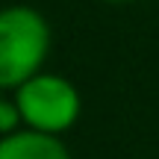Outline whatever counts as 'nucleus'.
I'll return each mask as SVG.
<instances>
[{
	"mask_svg": "<svg viewBox=\"0 0 159 159\" xmlns=\"http://www.w3.org/2000/svg\"><path fill=\"white\" fill-rule=\"evenodd\" d=\"M53 47V30L44 12L27 3L0 6V89L15 91L44 71Z\"/></svg>",
	"mask_w": 159,
	"mask_h": 159,
	"instance_id": "1",
	"label": "nucleus"
},
{
	"mask_svg": "<svg viewBox=\"0 0 159 159\" xmlns=\"http://www.w3.org/2000/svg\"><path fill=\"white\" fill-rule=\"evenodd\" d=\"M12 100L21 112L24 127L50 136H65L68 130H74L83 112L80 89L68 77L53 71H39L27 83H21L12 91Z\"/></svg>",
	"mask_w": 159,
	"mask_h": 159,
	"instance_id": "2",
	"label": "nucleus"
},
{
	"mask_svg": "<svg viewBox=\"0 0 159 159\" xmlns=\"http://www.w3.org/2000/svg\"><path fill=\"white\" fill-rule=\"evenodd\" d=\"M0 159H74L62 136L39 133L21 127V130L0 136Z\"/></svg>",
	"mask_w": 159,
	"mask_h": 159,
	"instance_id": "3",
	"label": "nucleus"
},
{
	"mask_svg": "<svg viewBox=\"0 0 159 159\" xmlns=\"http://www.w3.org/2000/svg\"><path fill=\"white\" fill-rule=\"evenodd\" d=\"M103 3H133V0H103Z\"/></svg>",
	"mask_w": 159,
	"mask_h": 159,
	"instance_id": "4",
	"label": "nucleus"
},
{
	"mask_svg": "<svg viewBox=\"0 0 159 159\" xmlns=\"http://www.w3.org/2000/svg\"><path fill=\"white\" fill-rule=\"evenodd\" d=\"M3 97H6V91H3V89H0V103H3Z\"/></svg>",
	"mask_w": 159,
	"mask_h": 159,
	"instance_id": "5",
	"label": "nucleus"
}]
</instances>
